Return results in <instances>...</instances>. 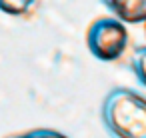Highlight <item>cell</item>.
I'll use <instances>...</instances> for the list:
<instances>
[{"instance_id": "1", "label": "cell", "mask_w": 146, "mask_h": 138, "mask_svg": "<svg viewBox=\"0 0 146 138\" xmlns=\"http://www.w3.org/2000/svg\"><path fill=\"white\" fill-rule=\"evenodd\" d=\"M100 116L112 138H146V96L132 88H112L102 100Z\"/></svg>"}, {"instance_id": "2", "label": "cell", "mask_w": 146, "mask_h": 138, "mask_svg": "<svg viewBox=\"0 0 146 138\" xmlns=\"http://www.w3.org/2000/svg\"><path fill=\"white\" fill-rule=\"evenodd\" d=\"M130 42L128 30L116 16L96 18L86 32V46L90 54L102 62H114L122 58Z\"/></svg>"}, {"instance_id": "3", "label": "cell", "mask_w": 146, "mask_h": 138, "mask_svg": "<svg viewBox=\"0 0 146 138\" xmlns=\"http://www.w3.org/2000/svg\"><path fill=\"white\" fill-rule=\"evenodd\" d=\"M100 2L124 24L146 22V0H100Z\"/></svg>"}, {"instance_id": "4", "label": "cell", "mask_w": 146, "mask_h": 138, "mask_svg": "<svg viewBox=\"0 0 146 138\" xmlns=\"http://www.w3.org/2000/svg\"><path fill=\"white\" fill-rule=\"evenodd\" d=\"M38 4V0H0V12L8 16H28Z\"/></svg>"}, {"instance_id": "5", "label": "cell", "mask_w": 146, "mask_h": 138, "mask_svg": "<svg viewBox=\"0 0 146 138\" xmlns=\"http://www.w3.org/2000/svg\"><path fill=\"white\" fill-rule=\"evenodd\" d=\"M130 70L134 72L138 82L142 86H146V46H140L134 50V54L130 58Z\"/></svg>"}, {"instance_id": "6", "label": "cell", "mask_w": 146, "mask_h": 138, "mask_svg": "<svg viewBox=\"0 0 146 138\" xmlns=\"http://www.w3.org/2000/svg\"><path fill=\"white\" fill-rule=\"evenodd\" d=\"M6 138H68V136L58 130H52V128H34V130H26L22 134H10Z\"/></svg>"}]
</instances>
